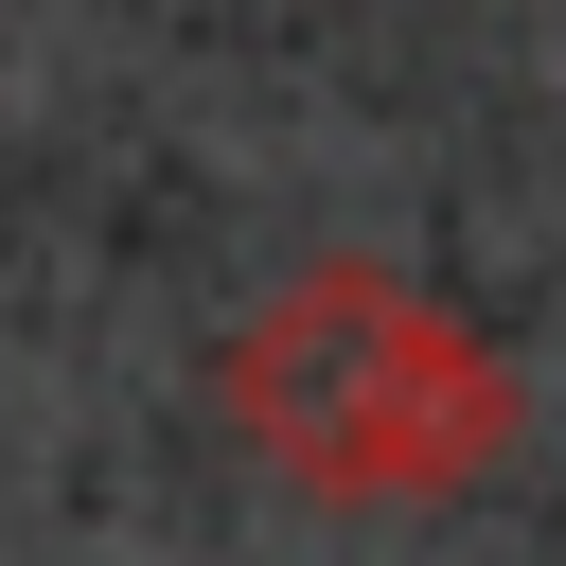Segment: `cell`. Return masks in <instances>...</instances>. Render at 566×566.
Wrapping results in <instances>:
<instances>
[{"mask_svg": "<svg viewBox=\"0 0 566 566\" xmlns=\"http://www.w3.org/2000/svg\"><path fill=\"white\" fill-rule=\"evenodd\" d=\"M230 407H248L265 460L318 478V495H442V478H478V460L513 442V371H478V354H460L407 283H371V265H318L283 318H248Z\"/></svg>", "mask_w": 566, "mask_h": 566, "instance_id": "obj_1", "label": "cell"}]
</instances>
